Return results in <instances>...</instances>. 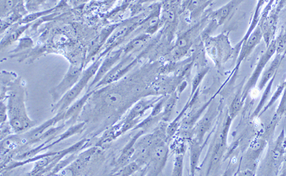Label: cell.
<instances>
[{"mask_svg":"<svg viewBox=\"0 0 286 176\" xmlns=\"http://www.w3.org/2000/svg\"><path fill=\"white\" fill-rule=\"evenodd\" d=\"M284 57L285 56H283V55L276 54V56L272 61L270 66L262 72V76H261V79L260 81L259 85H258V89L260 91L263 90L270 81L273 77L276 76L277 71H278Z\"/></svg>","mask_w":286,"mask_h":176,"instance_id":"8","label":"cell"},{"mask_svg":"<svg viewBox=\"0 0 286 176\" xmlns=\"http://www.w3.org/2000/svg\"><path fill=\"white\" fill-rule=\"evenodd\" d=\"M174 152L175 154H184L185 151V145H184V141H177L174 143Z\"/></svg>","mask_w":286,"mask_h":176,"instance_id":"23","label":"cell"},{"mask_svg":"<svg viewBox=\"0 0 286 176\" xmlns=\"http://www.w3.org/2000/svg\"><path fill=\"white\" fill-rule=\"evenodd\" d=\"M281 119V117H279V116L275 114V115L273 116V119L270 121V123L268 124V125H267V126L266 127L265 129H264V132L263 136H262L264 139H266V140L268 141L270 139L273 138L275 128H276L277 125L279 123Z\"/></svg>","mask_w":286,"mask_h":176,"instance_id":"16","label":"cell"},{"mask_svg":"<svg viewBox=\"0 0 286 176\" xmlns=\"http://www.w3.org/2000/svg\"><path fill=\"white\" fill-rule=\"evenodd\" d=\"M276 53V50H275V39L269 44L267 46L265 52H264L263 54L261 56L259 60V62L257 64L255 67V70L252 73V76L249 79L248 82L245 84V86L241 91V96H242L243 100L245 101L246 98L247 97L250 91L252 88H255V86L258 84V79L260 76L262 74L264 67L267 65V63L270 61L273 56Z\"/></svg>","mask_w":286,"mask_h":176,"instance_id":"2","label":"cell"},{"mask_svg":"<svg viewBox=\"0 0 286 176\" xmlns=\"http://www.w3.org/2000/svg\"><path fill=\"white\" fill-rule=\"evenodd\" d=\"M204 45L206 53L218 67L225 64L234 53L228 35L224 33L215 37H206Z\"/></svg>","mask_w":286,"mask_h":176,"instance_id":"1","label":"cell"},{"mask_svg":"<svg viewBox=\"0 0 286 176\" xmlns=\"http://www.w3.org/2000/svg\"><path fill=\"white\" fill-rule=\"evenodd\" d=\"M204 149V145H201V141L196 138L190 140V174L194 176L198 165H199L200 157Z\"/></svg>","mask_w":286,"mask_h":176,"instance_id":"12","label":"cell"},{"mask_svg":"<svg viewBox=\"0 0 286 176\" xmlns=\"http://www.w3.org/2000/svg\"><path fill=\"white\" fill-rule=\"evenodd\" d=\"M275 79V77H273V79L270 81V82L267 84V85L266 86L264 94L262 95V98H261V100L260 102L259 105H258L257 108L255 109V111H254L253 114H252V117H258V116H259L260 114V113L262 112V110H263L264 108V105H265L266 101L267 100L269 96H270V92H271L272 87H273Z\"/></svg>","mask_w":286,"mask_h":176,"instance_id":"15","label":"cell"},{"mask_svg":"<svg viewBox=\"0 0 286 176\" xmlns=\"http://www.w3.org/2000/svg\"><path fill=\"white\" fill-rule=\"evenodd\" d=\"M14 3L13 0H6L5 2H4V10H10V9L13 7Z\"/></svg>","mask_w":286,"mask_h":176,"instance_id":"26","label":"cell"},{"mask_svg":"<svg viewBox=\"0 0 286 176\" xmlns=\"http://www.w3.org/2000/svg\"><path fill=\"white\" fill-rule=\"evenodd\" d=\"M285 131L282 130L278 136L274 145L270 149L267 157V164L268 165L270 173L278 174L281 169V165L284 163V154H285Z\"/></svg>","mask_w":286,"mask_h":176,"instance_id":"3","label":"cell"},{"mask_svg":"<svg viewBox=\"0 0 286 176\" xmlns=\"http://www.w3.org/2000/svg\"><path fill=\"white\" fill-rule=\"evenodd\" d=\"M244 101L243 100L242 96H241V92L238 93L234 99L232 100L229 109L228 115L232 119L236 118V116L240 112L243 105H244Z\"/></svg>","mask_w":286,"mask_h":176,"instance_id":"13","label":"cell"},{"mask_svg":"<svg viewBox=\"0 0 286 176\" xmlns=\"http://www.w3.org/2000/svg\"><path fill=\"white\" fill-rule=\"evenodd\" d=\"M121 95L116 94V93H113V94H109L106 97L105 100L107 104L110 105H114L118 103L121 100Z\"/></svg>","mask_w":286,"mask_h":176,"instance_id":"24","label":"cell"},{"mask_svg":"<svg viewBox=\"0 0 286 176\" xmlns=\"http://www.w3.org/2000/svg\"><path fill=\"white\" fill-rule=\"evenodd\" d=\"M193 35L192 30H189L178 38L173 51V56H175V59H181L190 50V47L192 46V43H193V39H192L193 35Z\"/></svg>","mask_w":286,"mask_h":176,"instance_id":"11","label":"cell"},{"mask_svg":"<svg viewBox=\"0 0 286 176\" xmlns=\"http://www.w3.org/2000/svg\"><path fill=\"white\" fill-rule=\"evenodd\" d=\"M179 95L178 92H175L170 97H169V99H166L165 103H164V114H163V119L164 120H169L171 117L175 105L178 102Z\"/></svg>","mask_w":286,"mask_h":176,"instance_id":"14","label":"cell"},{"mask_svg":"<svg viewBox=\"0 0 286 176\" xmlns=\"http://www.w3.org/2000/svg\"><path fill=\"white\" fill-rule=\"evenodd\" d=\"M276 54L286 56V31L277 37L275 39Z\"/></svg>","mask_w":286,"mask_h":176,"instance_id":"19","label":"cell"},{"mask_svg":"<svg viewBox=\"0 0 286 176\" xmlns=\"http://www.w3.org/2000/svg\"><path fill=\"white\" fill-rule=\"evenodd\" d=\"M208 69H204L202 71L200 72L199 73L195 76L194 79H193V82H192V90H191V95H190V97H193L194 96L195 93H196L197 90H198V87H199L201 82H202L203 79H204V76H206V73H207Z\"/></svg>","mask_w":286,"mask_h":176,"instance_id":"21","label":"cell"},{"mask_svg":"<svg viewBox=\"0 0 286 176\" xmlns=\"http://www.w3.org/2000/svg\"><path fill=\"white\" fill-rule=\"evenodd\" d=\"M262 38H263V35H262V30H261L260 26L258 25L255 27L251 34L249 35L248 38L242 41V45L241 46L239 57L236 61L237 68L240 66L242 61L251 54L252 50L256 47L258 44H260Z\"/></svg>","mask_w":286,"mask_h":176,"instance_id":"7","label":"cell"},{"mask_svg":"<svg viewBox=\"0 0 286 176\" xmlns=\"http://www.w3.org/2000/svg\"><path fill=\"white\" fill-rule=\"evenodd\" d=\"M232 120L233 119L227 114L225 123H224V129L220 134L217 142L215 144L214 148H213L208 174H210L213 169L217 168L218 165L219 164L221 158L224 155V151L226 149V145H227V134H228Z\"/></svg>","mask_w":286,"mask_h":176,"instance_id":"5","label":"cell"},{"mask_svg":"<svg viewBox=\"0 0 286 176\" xmlns=\"http://www.w3.org/2000/svg\"><path fill=\"white\" fill-rule=\"evenodd\" d=\"M241 0H232L228 4L223 6L212 14V23L216 27L221 25L229 17L235 8L240 4Z\"/></svg>","mask_w":286,"mask_h":176,"instance_id":"9","label":"cell"},{"mask_svg":"<svg viewBox=\"0 0 286 176\" xmlns=\"http://www.w3.org/2000/svg\"><path fill=\"white\" fill-rule=\"evenodd\" d=\"M275 114L282 118L284 116H286V81L285 82V88H284V92H283L282 98H281V102L277 109Z\"/></svg>","mask_w":286,"mask_h":176,"instance_id":"22","label":"cell"},{"mask_svg":"<svg viewBox=\"0 0 286 176\" xmlns=\"http://www.w3.org/2000/svg\"><path fill=\"white\" fill-rule=\"evenodd\" d=\"M284 88H285V82L284 83H281L279 86H278V88H277L276 91L274 93V94L272 96L271 99H270V102H268L267 105L264 107L263 110H262V112L260 114H262L264 111H267L270 107H272L275 102L279 99L280 96L283 94L284 92Z\"/></svg>","mask_w":286,"mask_h":176,"instance_id":"20","label":"cell"},{"mask_svg":"<svg viewBox=\"0 0 286 176\" xmlns=\"http://www.w3.org/2000/svg\"><path fill=\"white\" fill-rule=\"evenodd\" d=\"M216 109L213 105H210L209 107L208 112L206 113L203 119L200 121L196 128V139L199 141L202 140L204 136L208 130L211 127L214 118L216 117L217 111Z\"/></svg>","mask_w":286,"mask_h":176,"instance_id":"10","label":"cell"},{"mask_svg":"<svg viewBox=\"0 0 286 176\" xmlns=\"http://www.w3.org/2000/svg\"><path fill=\"white\" fill-rule=\"evenodd\" d=\"M267 143L268 141L263 137H257L252 141L241 161L245 166L244 168H250L256 172L258 160L267 147Z\"/></svg>","mask_w":286,"mask_h":176,"instance_id":"4","label":"cell"},{"mask_svg":"<svg viewBox=\"0 0 286 176\" xmlns=\"http://www.w3.org/2000/svg\"><path fill=\"white\" fill-rule=\"evenodd\" d=\"M169 148L163 141H159L152 148L150 155V174L157 175L165 166L168 158Z\"/></svg>","mask_w":286,"mask_h":176,"instance_id":"6","label":"cell"},{"mask_svg":"<svg viewBox=\"0 0 286 176\" xmlns=\"http://www.w3.org/2000/svg\"><path fill=\"white\" fill-rule=\"evenodd\" d=\"M184 154H177L174 161L172 175L182 176L183 175Z\"/></svg>","mask_w":286,"mask_h":176,"instance_id":"17","label":"cell"},{"mask_svg":"<svg viewBox=\"0 0 286 176\" xmlns=\"http://www.w3.org/2000/svg\"><path fill=\"white\" fill-rule=\"evenodd\" d=\"M151 105H152V102H150V101H141V102H140L132 110L130 117H129V120L132 121V119H134L135 117L142 114L144 111H145L147 109L151 107Z\"/></svg>","mask_w":286,"mask_h":176,"instance_id":"18","label":"cell"},{"mask_svg":"<svg viewBox=\"0 0 286 176\" xmlns=\"http://www.w3.org/2000/svg\"><path fill=\"white\" fill-rule=\"evenodd\" d=\"M239 176H253L255 175V171L250 168H244L239 173Z\"/></svg>","mask_w":286,"mask_h":176,"instance_id":"25","label":"cell"}]
</instances>
